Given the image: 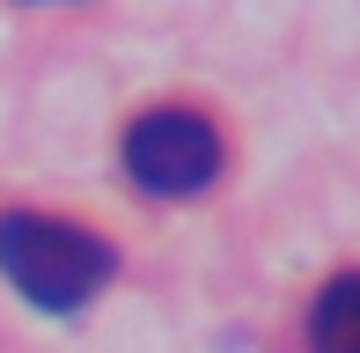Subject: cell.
I'll list each match as a JSON object with an SVG mask.
<instances>
[{"label":"cell","instance_id":"obj_2","mask_svg":"<svg viewBox=\"0 0 360 353\" xmlns=\"http://www.w3.org/2000/svg\"><path fill=\"white\" fill-rule=\"evenodd\" d=\"M125 169L155 199H191V191H206L221 176V133L199 110H176V103L140 110L125 125Z\"/></svg>","mask_w":360,"mask_h":353},{"label":"cell","instance_id":"obj_1","mask_svg":"<svg viewBox=\"0 0 360 353\" xmlns=\"http://www.w3.org/2000/svg\"><path fill=\"white\" fill-rule=\"evenodd\" d=\"M110 265H118L110 243L74 229V221H44V214H8L0 221V272L37 309H81L110 280Z\"/></svg>","mask_w":360,"mask_h":353},{"label":"cell","instance_id":"obj_3","mask_svg":"<svg viewBox=\"0 0 360 353\" xmlns=\"http://www.w3.org/2000/svg\"><path fill=\"white\" fill-rule=\"evenodd\" d=\"M309 346H316V353H360V272H346V280H331L316 295Z\"/></svg>","mask_w":360,"mask_h":353}]
</instances>
